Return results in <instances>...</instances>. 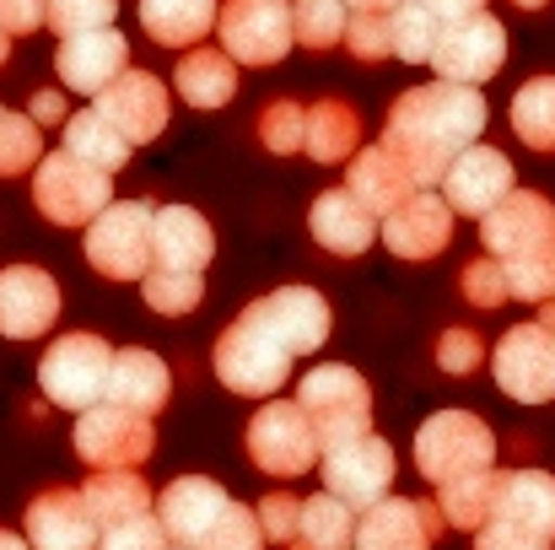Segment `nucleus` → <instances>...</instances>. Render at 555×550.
I'll use <instances>...</instances> for the list:
<instances>
[{"label": "nucleus", "mask_w": 555, "mask_h": 550, "mask_svg": "<svg viewBox=\"0 0 555 550\" xmlns=\"http://www.w3.org/2000/svg\"><path fill=\"white\" fill-rule=\"evenodd\" d=\"M486 130V98L459 81H426L388 103L383 146L404 163V174L421 189H442L448 168L480 141Z\"/></svg>", "instance_id": "nucleus-1"}, {"label": "nucleus", "mask_w": 555, "mask_h": 550, "mask_svg": "<svg viewBox=\"0 0 555 550\" xmlns=\"http://www.w3.org/2000/svg\"><path fill=\"white\" fill-rule=\"evenodd\" d=\"M292 362L297 357L259 324L254 308H243L216 341V378L243 399H275L281 383L292 378Z\"/></svg>", "instance_id": "nucleus-2"}, {"label": "nucleus", "mask_w": 555, "mask_h": 550, "mask_svg": "<svg viewBox=\"0 0 555 550\" xmlns=\"http://www.w3.org/2000/svg\"><path fill=\"white\" fill-rule=\"evenodd\" d=\"M108 372H114V346L103 335L70 330L38 357V388L54 410H92L108 399Z\"/></svg>", "instance_id": "nucleus-3"}, {"label": "nucleus", "mask_w": 555, "mask_h": 550, "mask_svg": "<svg viewBox=\"0 0 555 550\" xmlns=\"http://www.w3.org/2000/svg\"><path fill=\"white\" fill-rule=\"evenodd\" d=\"M496 464V432L469 410H437L415 432V470L431 486H453L464 475H486Z\"/></svg>", "instance_id": "nucleus-4"}, {"label": "nucleus", "mask_w": 555, "mask_h": 550, "mask_svg": "<svg viewBox=\"0 0 555 550\" xmlns=\"http://www.w3.org/2000/svg\"><path fill=\"white\" fill-rule=\"evenodd\" d=\"M33 205L54 227H92L114 205V174H103L60 146L33 168Z\"/></svg>", "instance_id": "nucleus-5"}, {"label": "nucleus", "mask_w": 555, "mask_h": 550, "mask_svg": "<svg viewBox=\"0 0 555 550\" xmlns=\"http://www.w3.org/2000/svg\"><path fill=\"white\" fill-rule=\"evenodd\" d=\"M152 232H157V205L152 200H114L92 227H87V265L108 281H146L152 270Z\"/></svg>", "instance_id": "nucleus-6"}, {"label": "nucleus", "mask_w": 555, "mask_h": 550, "mask_svg": "<svg viewBox=\"0 0 555 550\" xmlns=\"http://www.w3.org/2000/svg\"><path fill=\"white\" fill-rule=\"evenodd\" d=\"M248 459L264 475L292 481V475L313 470V459H324V437L297 399H264L248 421Z\"/></svg>", "instance_id": "nucleus-7"}, {"label": "nucleus", "mask_w": 555, "mask_h": 550, "mask_svg": "<svg viewBox=\"0 0 555 550\" xmlns=\"http://www.w3.org/2000/svg\"><path fill=\"white\" fill-rule=\"evenodd\" d=\"M297 405L313 415L324 448L372 432V388H367V378H362L357 367H346V362H319L313 367V372L297 383Z\"/></svg>", "instance_id": "nucleus-8"}, {"label": "nucleus", "mask_w": 555, "mask_h": 550, "mask_svg": "<svg viewBox=\"0 0 555 550\" xmlns=\"http://www.w3.org/2000/svg\"><path fill=\"white\" fill-rule=\"evenodd\" d=\"M76 453L92 470H135L157 453V432L152 415H135L125 405H92L76 415Z\"/></svg>", "instance_id": "nucleus-9"}, {"label": "nucleus", "mask_w": 555, "mask_h": 550, "mask_svg": "<svg viewBox=\"0 0 555 550\" xmlns=\"http://www.w3.org/2000/svg\"><path fill=\"white\" fill-rule=\"evenodd\" d=\"M216 33L237 65H281L297 43L292 0H227L216 16Z\"/></svg>", "instance_id": "nucleus-10"}, {"label": "nucleus", "mask_w": 555, "mask_h": 550, "mask_svg": "<svg viewBox=\"0 0 555 550\" xmlns=\"http://www.w3.org/2000/svg\"><path fill=\"white\" fill-rule=\"evenodd\" d=\"M319 470H324V491H335L340 502H351L357 513H367L393 486V448L377 432H362V437L330 443L324 459H319Z\"/></svg>", "instance_id": "nucleus-11"}, {"label": "nucleus", "mask_w": 555, "mask_h": 550, "mask_svg": "<svg viewBox=\"0 0 555 550\" xmlns=\"http://www.w3.org/2000/svg\"><path fill=\"white\" fill-rule=\"evenodd\" d=\"M491 372L502 383V394L524 399V405H545L555 399V335L545 324H518L496 341Z\"/></svg>", "instance_id": "nucleus-12"}, {"label": "nucleus", "mask_w": 555, "mask_h": 550, "mask_svg": "<svg viewBox=\"0 0 555 550\" xmlns=\"http://www.w3.org/2000/svg\"><path fill=\"white\" fill-rule=\"evenodd\" d=\"M431 65H437V81L480 87V81H491L507 65V27L491 11H480V16H469V22H459V27L442 33Z\"/></svg>", "instance_id": "nucleus-13"}, {"label": "nucleus", "mask_w": 555, "mask_h": 550, "mask_svg": "<svg viewBox=\"0 0 555 550\" xmlns=\"http://www.w3.org/2000/svg\"><path fill=\"white\" fill-rule=\"evenodd\" d=\"M130 146H146V141H157L163 130H168V87L152 76V71H125L114 87H103L98 92V103H92Z\"/></svg>", "instance_id": "nucleus-14"}, {"label": "nucleus", "mask_w": 555, "mask_h": 550, "mask_svg": "<svg viewBox=\"0 0 555 550\" xmlns=\"http://www.w3.org/2000/svg\"><path fill=\"white\" fill-rule=\"evenodd\" d=\"M60 319V286L38 265H5L0 270V335L5 341H38Z\"/></svg>", "instance_id": "nucleus-15"}, {"label": "nucleus", "mask_w": 555, "mask_h": 550, "mask_svg": "<svg viewBox=\"0 0 555 550\" xmlns=\"http://www.w3.org/2000/svg\"><path fill=\"white\" fill-rule=\"evenodd\" d=\"M442 508L437 497H383L377 508H367L357 519V550H431V540L442 535Z\"/></svg>", "instance_id": "nucleus-16"}, {"label": "nucleus", "mask_w": 555, "mask_h": 550, "mask_svg": "<svg viewBox=\"0 0 555 550\" xmlns=\"http://www.w3.org/2000/svg\"><path fill=\"white\" fill-rule=\"evenodd\" d=\"M103 529L81 497V486H49L27 502V546L33 550H98Z\"/></svg>", "instance_id": "nucleus-17"}, {"label": "nucleus", "mask_w": 555, "mask_h": 550, "mask_svg": "<svg viewBox=\"0 0 555 550\" xmlns=\"http://www.w3.org/2000/svg\"><path fill=\"white\" fill-rule=\"evenodd\" d=\"M393 259H437L453 243V205L437 189H415L399 210L383 216V232Z\"/></svg>", "instance_id": "nucleus-18"}, {"label": "nucleus", "mask_w": 555, "mask_h": 550, "mask_svg": "<svg viewBox=\"0 0 555 550\" xmlns=\"http://www.w3.org/2000/svg\"><path fill=\"white\" fill-rule=\"evenodd\" d=\"M259 314V324L292 351V357H313L330 341V303L313 286H275L270 297L248 303Z\"/></svg>", "instance_id": "nucleus-19"}, {"label": "nucleus", "mask_w": 555, "mask_h": 550, "mask_svg": "<svg viewBox=\"0 0 555 550\" xmlns=\"http://www.w3.org/2000/svg\"><path fill=\"white\" fill-rule=\"evenodd\" d=\"M227 508H232V497L210 475H179V481H168L157 491V519H163L168 540L189 550H199L210 540V529L221 524Z\"/></svg>", "instance_id": "nucleus-20"}, {"label": "nucleus", "mask_w": 555, "mask_h": 550, "mask_svg": "<svg viewBox=\"0 0 555 550\" xmlns=\"http://www.w3.org/2000/svg\"><path fill=\"white\" fill-rule=\"evenodd\" d=\"M60 81L81 98H98L103 87H114L130 71V43L119 27H92L76 38H60Z\"/></svg>", "instance_id": "nucleus-21"}, {"label": "nucleus", "mask_w": 555, "mask_h": 550, "mask_svg": "<svg viewBox=\"0 0 555 550\" xmlns=\"http://www.w3.org/2000/svg\"><path fill=\"white\" fill-rule=\"evenodd\" d=\"M518 183H513V163L496 152V146H469L453 168H448V179H442V200L453 205V216H491L507 194H513Z\"/></svg>", "instance_id": "nucleus-22"}, {"label": "nucleus", "mask_w": 555, "mask_h": 550, "mask_svg": "<svg viewBox=\"0 0 555 550\" xmlns=\"http://www.w3.org/2000/svg\"><path fill=\"white\" fill-rule=\"evenodd\" d=\"M545 238H555V205L534 189H513L491 216H480V243L491 259H513Z\"/></svg>", "instance_id": "nucleus-23"}, {"label": "nucleus", "mask_w": 555, "mask_h": 550, "mask_svg": "<svg viewBox=\"0 0 555 550\" xmlns=\"http://www.w3.org/2000/svg\"><path fill=\"white\" fill-rule=\"evenodd\" d=\"M308 232H313V243H319L324 254L357 259V254H367L372 243H377L383 221L372 216L351 189H324V194L313 200V210H308Z\"/></svg>", "instance_id": "nucleus-24"}, {"label": "nucleus", "mask_w": 555, "mask_h": 550, "mask_svg": "<svg viewBox=\"0 0 555 550\" xmlns=\"http://www.w3.org/2000/svg\"><path fill=\"white\" fill-rule=\"evenodd\" d=\"M216 254V232L194 205H157V232H152V265L163 270H205Z\"/></svg>", "instance_id": "nucleus-25"}, {"label": "nucleus", "mask_w": 555, "mask_h": 550, "mask_svg": "<svg viewBox=\"0 0 555 550\" xmlns=\"http://www.w3.org/2000/svg\"><path fill=\"white\" fill-rule=\"evenodd\" d=\"M173 394V372L157 351H114V372H108V405H125L135 415H157Z\"/></svg>", "instance_id": "nucleus-26"}, {"label": "nucleus", "mask_w": 555, "mask_h": 550, "mask_svg": "<svg viewBox=\"0 0 555 550\" xmlns=\"http://www.w3.org/2000/svg\"><path fill=\"white\" fill-rule=\"evenodd\" d=\"M491 519L524 524V529L555 540V475H545V470H502Z\"/></svg>", "instance_id": "nucleus-27"}, {"label": "nucleus", "mask_w": 555, "mask_h": 550, "mask_svg": "<svg viewBox=\"0 0 555 550\" xmlns=\"http://www.w3.org/2000/svg\"><path fill=\"white\" fill-rule=\"evenodd\" d=\"M346 189H351V194L367 205L372 216L383 221V216H388V210H399V205H404L421 183L410 179V174H404V163H399V157H393V152L377 141V146H362V152L351 157Z\"/></svg>", "instance_id": "nucleus-28"}, {"label": "nucleus", "mask_w": 555, "mask_h": 550, "mask_svg": "<svg viewBox=\"0 0 555 550\" xmlns=\"http://www.w3.org/2000/svg\"><path fill=\"white\" fill-rule=\"evenodd\" d=\"M173 87L189 108H227L232 92H237V60L227 49H189L173 71Z\"/></svg>", "instance_id": "nucleus-29"}, {"label": "nucleus", "mask_w": 555, "mask_h": 550, "mask_svg": "<svg viewBox=\"0 0 555 550\" xmlns=\"http://www.w3.org/2000/svg\"><path fill=\"white\" fill-rule=\"evenodd\" d=\"M216 16H221L216 0H141V27L163 49H199Z\"/></svg>", "instance_id": "nucleus-30"}, {"label": "nucleus", "mask_w": 555, "mask_h": 550, "mask_svg": "<svg viewBox=\"0 0 555 550\" xmlns=\"http://www.w3.org/2000/svg\"><path fill=\"white\" fill-rule=\"evenodd\" d=\"M81 497H87V508H92L98 529L130 524V519H141V513H152V508H157L152 486H146L135 470H92V481L81 486Z\"/></svg>", "instance_id": "nucleus-31"}, {"label": "nucleus", "mask_w": 555, "mask_h": 550, "mask_svg": "<svg viewBox=\"0 0 555 550\" xmlns=\"http://www.w3.org/2000/svg\"><path fill=\"white\" fill-rule=\"evenodd\" d=\"M357 146H362V114L351 103H340V98H319L308 108V146L302 152L313 163L335 168V163H351Z\"/></svg>", "instance_id": "nucleus-32"}, {"label": "nucleus", "mask_w": 555, "mask_h": 550, "mask_svg": "<svg viewBox=\"0 0 555 550\" xmlns=\"http://www.w3.org/2000/svg\"><path fill=\"white\" fill-rule=\"evenodd\" d=\"M65 152H76L81 163H92V168H103V174H119L135 146H130L98 108H87V114H70V119H65Z\"/></svg>", "instance_id": "nucleus-33"}, {"label": "nucleus", "mask_w": 555, "mask_h": 550, "mask_svg": "<svg viewBox=\"0 0 555 550\" xmlns=\"http://www.w3.org/2000/svg\"><path fill=\"white\" fill-rule=\"evenodd\" d=\"M297 546L313 550H351L357 546V508L340 502L335 491H319L302 502V529H297Z\"/></svg>", "instance_id": "nucleus-34"}, {"label": "nucleus", "mask_w": 555, "mask_h": 550, "mask_svg": "<svg viewBox=\"0 0 555 550\" xmlns=\"http://www.w3.org/2000/svg\"><path fill=\"white\" fill-rule=\"evenodd\" d=\"M513 136L534 152H555V76H534L513 92Z\"/></svg>", "instance_id": "nucleus-35"}, {"label": "nucleus", "mask_w": 555, "mask_h": 550, "mask_svg": "<svg viewBox=\"0 0 555 550\" xmlns=\"http://www.w3.org/2000/svg\"><path fill=\"white\" fill-rule=\"evenodd\" d=\"M496 475L502 470H486V475H464L453 486H437V508L448 519V529H480L496 508Z\"/></svg>", "instance_id": "nucleus-36"}, {"label": "nucleus", "mask_w": 555, "mask_h": 550, "mask_svg": "<svg viewBox=\"0 0 555 550\" xmlns=\"http://www.w3.org/2000/svg\"><path fill=\"white\" fill-rule=\"evenodd\" d=\"M502 276H507V297H524V303H551L555 297V238L502 259Z\"/></svg>", "instance_id": "nucleus-37"}, {"label": "nucleus", "mask_w": 555, "mask_h": 550, "mask_svg": "<svg viewBox=\"0 0 555 550\" xmlns=\"http://www.w3.org/2000/svg\"><path fill=\"white\" fill-rule=\"evenodd\" d=\"M141 297H146V308H152V314H163V319H184V314L199 308V297H205V276L152 265V270H146V281H141Z\"/></svg>", "instance_id": "nucleus-38"}, {"label": "nucleus", "mask_w": 555, "mask_h": 550, "mask_svg": "<svg viewBox=\"0 0 555 550\" xmlns=\"http://www.w3.org/2000/svg\"><path fill=\"white\" fill-rule=\"evenodd\" d=\"M351 5L346 0H292V33L302 49H335L346 43Z\"/></svg>", "instance_id": "nucleus-39"}, {"label": "nucleus", "mask_w": 555, "mask_h": 550, "mask_svg": "<svg viewBox=\"0 0 555 550\" xmlns=\"http://www.w3.org/2000/svg\"><path fill=\"white\" fill-rule=\"evenodd\" d=\"M442 33H448V27H442L431 11H421L415 0H404V5L393 11V60H404V65H431Z\"/></svg>", "instance_id": "nucleus-40"}, {"label": "nucleus", "mask_w": 555, "mask_h": 550, "mask_svg": "<svg viewBox=\"0 0 555 550\" xmlns=\"http://www.w3.org/2000/svg\"><path fill=\"white\" fill-rule=\"evenodd\" d=\"M38 163H43V136H38L33 114L0 108V179H22Z\"/></svg>", "instance_id": "nucleus-41"}, {"label": "nucleus", "mask_w": 555, "mask_h": 550, "mask_svg": "<svg viewBox=\"0 0 555 550\" xmlns=\"http://www.w3.org/2000/svg\"><path fill=\"white\" fill-rule=\"evenodd\" d=\"M259 141H264L275 157L302 152V146H308V108H302L297 98H275V103H264V114H259Z\"/></svg>", "instance_id": "nucleus-42"}, {"label": "nucleus", "mask_w": 555, "mask_h": 550, "mask_svg": "<svg viewBox=\"0 0 555 550\" xmlns=\"http://www.w3.org/2000/svg\"><path fill=\"white\" fill-rule=\"evenodd\" d=\"M346 49L351 60H393V16L383 11H351V27H346Z\"/></svg>", "instance_id": "nucleus-43"}, {"label": "nucleus", "mask_w": 555, "mask_h": 550, "mask_svg": "<svg viewBox=\"0 0 555 550\" xmlns=\"http://www.w3.org/2000/svg\"><path fill=\"white\" fill-rule=\"evenodd\" d=\"M119 16V0H49V27L60 38H76V33H92V27H114Z\"/></svg>", "instance_id": "nucleus-44"}, {"label": "nucleus", "mask_w": 555, "mask_h": 550, "mask_svg": "<svg viewBox=\"0 0 555 550\" xmlns=\"http://www.w3.org/2000/svg\"><path fill=\"white\" fill-rule=\"evenodd\" d=\"M264 546H270V540H264V529H259V513L243 508V502H232L199 550H264Z\"/></svg>", "instance_id": "nucleus-45"}, {"label": "nucleus", "mask_w": 555, "mask_h": 550, "mask_svg": "<svg viewBox=\"0 0 555 550\" xmlns=\"http://www.w3.org/2000/svg\"><path fill=\"white\" fill-rule=\"evenodd\" d=\"M254 513H259V529H264V540H270V546H281V550L297 546V529H302V502H297L292 491H270V497H264Z\"/></svg>", "instance_id": "nucleus-46"}, {"label": "nucleus", "mask_w": 555, "mask_h": 550, "mask_svg": "<svg viewBox=\"0 0 555 550\" xmlns=\"http://www.w3.org/2000/svg\"><path fill=\"white\" fill-rule=\"evenodd\" d=\"M98 550H173V540H168V529H163V519H157V508H152V513H141V519H130V524L103 529Z\"/></svg>", "instance_id": "nucleus-47"}, {"label": "nucleus", "mask_w": 555, "mask_h": 550, "mask_svg": "<svg viewBox=\"0 0 555 550\" xmlns=\"http://www.w3.org/2000/svg\"><path fill=\"white\" fill-rule=\"evenodd\" d=\"M459 292H464V303H469V308H502V303H507L502 259H475V265H464Z\"/></svg>", "instance_id": "nucleus-48"}, {"label": "nucleus", "mask_w": 555, "mask_h": 550, "mask_svg": "<svg viewBox=\"0 0 555 550\" xmlns=\"http://www.w3.org/2000/svg\"><path fill=\"white\" fill-rule=\"evenodd\" d=\"M437 362H442V372H453V378H469L475 367L486 362V346H480L475 330H442V341H437Z\"/></svg>", "instance_id": "nucleus-49"}, {"label": "nucleus", "mask_w": 555, "mask_h": 550, "mask_svg": "<svg viewBox=\"0 0 555 550\" xmlns=\"http://www.w3.org/2000/svg\"><path fill=\"white\" fill-rule=\"evenodd\" d=\"M475 550H555V540L524 529V524H502V519H486L475 529Z\"/></svg>", "instance_id": "nucleus-50"}, {"label": "nucleus", "mask_w": 555, "mask_h": 550, "mask_svg": "<svg viewBox=\"0 0 555 550\" xmlns=\"http://www.w3.org/2000/svg\"><path fill=\"white\" fill-rule=\"evenodd\" d=\"M0 27H5L11 38L49 27V0H0Z\"/></svg>", "instance_id": "nucleus-51"}, {"label": "nucleus", "mask_w": 555, "mask_h": 550, "mask_svg": "<svg viewBox=\"0 0 555 550\" xmlns=\"http://www.w3.org/2000/svg\"><path fill=\"white\" fill-rule=\"evenodd\" d=\"M421 11H431L442 27H459V22H469V16H480L486 11V0H415Z\"/></svg>", "instance_id": "nucleus-52"}, {"label": "nucleus", "mask_w": 555, "mask_h": 550, "mask_svg": "<svg viewBox=\"0 0 555 550\" xmlns=\"http://www.w3.org/2000/svg\"><path fill=\"white\" fill-rule=\"evenodd\" d=\"M33 125H65L70 114H65V92H54V87H43V92H33Z\"/></svg>", "instance_id": "nucleus-53"}, {"label": "nucleus", "mask_w": 555, "mask_h": 550, "mask_svg": "<svg viewBox=\"0 0 555 550\" xmlns=\"http://www.w3.org/2000/svg\"><path fill=\"white\" fill-rule=\"evenodd\" d=\"M0 550H33L22 535H11V529H0Z\"/></svg>", "instance_id": "nucleus-54"}, {"label": "nucleus", "mask_w": 555, "mask_h": 550, "mask_svg": "<svg viewBox=\"0 0 555 550\" xmlns=\"http://www.w3.org/2000/svg\"><path fill=\"white\" fill-rule=\"evenodd\" d=\"M534 324H545V330L555 335V297H551V303H540V319H534Z\"/></svg>", "instance_id": "nucleus-55"}, {"label": "nucleus", "mask_w": 555, "mask_h": 550, "mask_svg": "<svg viewBox=\"0 0 555 550\" xmlns=\"http://www.w3.org/2000/svg\"><path fill=\"white\" fill-rule=\"evenodd\" d=\"M5 54H11V33L0 27V65H5Z\"/></svg>", "instance_id": "nucleus-56"}, {"label": "nucleus", "mask_w": 555, "mask_h": 550, "mask_svg": "<svg viewBox=\"0 0 555 550\" xmlns=\"http://www.w3.org/2000/svg\"><path fill=\"white\" fill-rule=\"evenodd\" d=\"M513 5H518V11H540L545 0H513Z\"/></svg>", "instance_id": "nucleus-57"}, {"label": "nucleus", "mask_w": 555, "mask_h": 550, "mask_svg": "<svg viewBox=\"0 0 555 550\" xmlns=\"http://www.w3.org/2000/svg\"><path fill=\"white\" fill-rule=\"evenodd\" d=\"M286 550H313V546H286Z\"/></svg>", "instance_id": "nucleus-58"}, {"label": "nucleus", "mask_w": 555, "mask_h": 550, "mask_svg": "<svg viewBox=\"0 0 555 550\" xmlns=\"http://www.w3.org/2000/svg\"><path fill=\"white\" fill-rule=\"evenodd\" d=\"M173 550H189V546H173Z\"/></svg>", "instance_id": "nucleus-59"}]
</instances>
